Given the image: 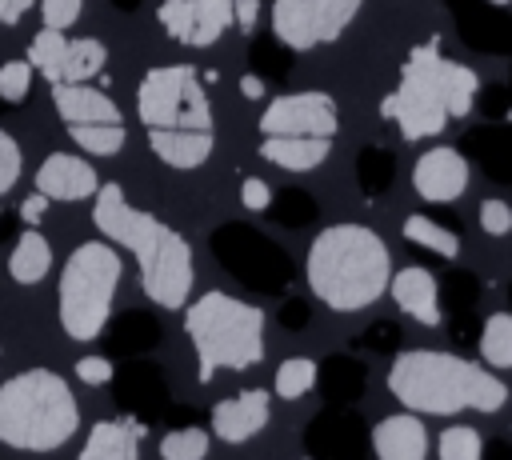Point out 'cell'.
Listing matches in <instances>:
<instances>
[{
  "instance_id": "cell-1",
  "label": "cell",
  "mask_w": 512,
  "mask_h": 460,
  "mask_svg": "<svg viewBox=\"0 0 512 460\" xmlns=\"http://www.w3.org/2000/svg\"><path fill=\"white\" fill-rule=\"evenodd\" d=\"M92 224L108 244H120L132 252L136 272H140V288L152 304H160V308H184L188 304V292L196 280L192 248L172 224L128 204V196L116 180H108V184L100 180L96 204H92Z\"/></svg>"
},
{
  "instance_id": "cell-2",
  "label": "cell",
  "mask_w": 512,
  "mask_h": 460,
  "mask_svg": "<svg viewBox=\"0 0 512 460\" xmlns=\"http://www.w3.org/2000/svg\"><path fill=\"white\" fill-rule=\"evenodd\" d=\"M392 256L384 240L364 224H328L312 236L304 256V280L312 296L332 312H360L388 288Z\"/></svg>"
},
{
  "instance_id": "cell-3",
  "label": "cell",
  "mask_w": 512,
  "mask_h": 460,
  "mask_svg": "<svg viewBox=\"0 0 512 460\" xmlns=\"http://www.w3.org/2000/svg\"><path fill=\"white\" fill-rule=\"evenodd\" d=\"M388 392L408 412L424 416H452V412H500L508 388L500 376L480 368L476 360L452 352H400L388 368Z\"/></svg>"
},
{
  "instance_id": "cell-4",
  "label": "cell",
  "mask_w": 512,
  "mask_h": 460,
  "mask_svg": "<svg viewBox=\"0 0 512 460\" xmlns=\"http://www.w3.org/2000/svg\"><path fill=\"white\" fill-rule=\"evenodd\" d=\"M80 428L72 384L52 368H28L0 384V444L56 452Z\"/></svg>"
},
{
  "instance_id": "cell-5",
  "label": "cell",
  "mask_w": 512,
  "mask_h": 460,
  "mask_svg": "<svg viewBox=\"0 0 512 460\" xmlns=\"http://www.w3.org/2000/svg\"><path fill=\"white\" fill-rule=\"evenodd\" d=\"M184 336L196 352V380L208 384L220 368L244 372L264 360V312L228 292H204L184 308Z\"/></svg>"
},
{
  "instance_id": "cell-6",
  "label": "cell",
  "mask_w": 512,
  "mask_h": 460,
  "mask_svg": "<svg viewBox=\"0 0 512 460\" xmlns=\"http://www.w3.org/2000/svg\"><path fill=\"white\" fill-rule=\"evenodd\" d=\"M120 276H124V260L104 236L72 248V256L60 268V284H56V316H60L64 336L88 344L104 332Z\"/></svg>"
},
{
  "instance_id": "cell-7",
  "label": "cell",
  "mask_w": 512,
  "mask_h": 460,
  "mask_svg": "<svg viewBox=\"0 0 512 460\" xmlns=\"http://www.w3.org/2000/svg\"><path fill=\"white\" fill-rule=\"evenodd\" d=\"M380 116L396 120L404 140H428L448 128L444 108V56L440 44H416L400 68V84L392 96L380 100Z\"/></svg>"
},
{
  "instance_id": "cell-8",
  "label": "cell",
  "mask_w": 512,
  "mask_h": 460,
  "mask_svg": "<svg viewBox=\"0 0 512 460\" xmlns=\"http://www.w3.org/2000/svg\"><path fill=\"white\" fill-rule=\"evenodd\" d=\"M136 112L144 128H200L212 132V104L192 64L148 68L136 88Z\"/></svg>"
},
{
  "instance_id": "cell-9",
  "label": "cell",
  "mask_w": 512,
  "mask_h": 460,
  "mask_svg": "<svg viewBox=\"0 0 512 460\" xmlns=\"http://www.w3.org/2000/svg\"><path fill=\"white\" fill-rule=\"evenodd\" d=\"M364 0H272V32L292 52H308L344 36Z\"/></svg>"
},
{
  "instance_id": "cell-10",
  "label": "cell",
  "mask_w": 512,
  "mask_h": 460,
  "mask_svg": "<svg viewBox=\"0 0 512 460\" xmlns=\"http://www.w3.org/2000/svg\"><path fill=\"white\" fill-rule=\"evenodd\" d=\"M256 124L264 136H328L332 140L340 128V116H336V100L312 88V92H288L268 100Z\"/></svg>"
},
{
  "instance_id": "cell-11",
  "label": "cell",
  "mask_w": 512,
  "mask_h": 460,
  "mask_svg": "<svg viewBox=\"0 0 512 460\" xmlns=\"http://www.w3.org/2000/svg\"><path fill=\"white\" fill-rule=\"evenodd\" d=\"M412 188L428 204H448L468 188V160L448 144L428 148L412 164Z\"/></svg>"
},
{
  "instance_id": "cell-12",
  "label": "cell",
  "mask_w": 512,
  "mask_h": 460,
  "mask_svg": "<svg viewBox=\"0 0 512 460\" xmlns=\"http://www.w3.org/2000/svg\"><path fill=\"white\" fill-rule=\"evenodd\" d=\"M32 184H36V192H44L48 200L72 204V200L96 196L100 176H96V168H92L84 156H76V152H48V156L40 160Z\"/></svg>"
},
{
  "instance_id": "cell-13",
  "label": "cell",
  "mask_w": 512,
  "mask_h": 460,
  "mask_svg": "<svg viewBox=\"0 0 512 460\" xmlns=\"http://www.w3.org/2000/svg\"><path fill=\"white\" fill-rule=\"evenodd\" d=\"M272 416V400L264 388H244L228 400H220L212 408V436L224 440V444H244L252 440Z\"/></svg>"
},
{
  "instance_id": "cell-14",
  "label": "cell",
  "mask_w": 512,
  "mask_h": 460,
  "mask_svg": "<svg viewBox=\"0 0 512 460\" xmlns=\"http://www.w3.org/2000/svg\"><path fill=\"white\" fill-rule=\"evenodd\" d=\"M52 104H56V116L68 124H120V108L108 92L92 88V84H68V80H56L52 84Z\"/></svg>"
},
{
  "instance_id": "cell-15",
  "label": "cell",
  "mask_w": 512,
  "mask_h": 460,
  "mask_svg": "<svg viewBox=\"0 0 512 460\" xmlns=\"http://www.w3.org/2000/svg\"><path fill=\"white\" fill-rule=\"evenodd\" d=\"M388 292L396 300V308L404 316H412L416 324H428L436 328L440 324V288H436V276L428 268H400L388 276Z\"/></svg>"
},
{
  "instance_id": "cell-16",
  "label": "cell",
  "mask_w": 512,
  "mask_h": 460,
  "mask_svg": "<svg viewBox=\"0 0 512 460\" xmlns=\"http://www.w3.org/2000/svg\"><path fill=\"white\" fill-rule=\"evenodd\" d=\"M372 452L376 460H424L428 432L416 412H396L372 424Z\"/></svg>"
},
{
  "instance_id": "cell-17",
  "label": "cell",
  "mask_w": 512,
  "mask_h": 460,
  "mask_svg": "<svg viewBox=\"0 0 512 460\" xmlns=\"http://www.w3.org/2000/svg\"><path fill=\"white\" fill-rule=\"evenodd\" d=\"M148 148L168 168H200L212 156V132L200 128H148Z\"/></svg>"
},
{
  "instance_id": "cell-18",
  "label": "cell",
  "mask_w": 512,
  "mask_h": 460,
  "mask_svg": "<svg viewBox=\"0 0 512 460\" xmlns=\"http://www.w3.org/2000/svg\"><path fill=\"white\" fill-rule=\"evenodd\" d=\"M328 148H332L328 136H264L260 140V156L284 172H308L324 164Z\"/></svg>"
},
{
  "instance_id": "cell-19",
  "label": "cell",
  "mask_w": 512,
  "mask_h": 460,
  "mask_svg": "<svg viewBox=\"0 0 512 460\" xmlns=\"http://www.w3.org/2000/svg\"><path fill=\"white\" fill-rule=\"evenodd\" d=\"M76 460H140V432L128 420H96Z\"/></svg>"
},
{
  "instance_id": "cell-20",
  "label": "cell",
  "mask_w": 512,
  "mask_h": 460,
  "mask_svg": "<svg viewBox=\"0 0 512 460\" xmlns=\"http://www.w3.org/2000/svg\"><path fill=\"white\" fill-rule=\"evenodd\" d=\"M48 268H52V244H48V236L44 232H36L32 224L12 240V252H8V276L16 280V284H40L44 276H48Z\"/></svg>"
},
{
  "instance_id": "cell-21",
  "label": "cell",
  "mask_w": 512,
  "mask_h": 460,
  "mask_svg": "<svg viewBox=\"0 0 512 460\" xmlns=\"http://www.w3.org/2000/svg\"><path fill=\"white\" fill-rule=\"evenodd\" d=\"M104 60H108V48L96 40V36H80V40H68V52H64V72L60 80L68 84H88L92 76L104 72Z\"/></svg>"
},
{
  "instance_id": "cell-22",
  "label": "cell",
  "mask_w": 512,
  "mask_h": 460,
  "mask_svg": "<svg viewBox=\"0 0 512 460\" xmlns=\"http://www.w3.org/2000/svg\"><path fill=\"white\" fill-rule=\"evenodd\" d=\"M64 52H68V36L56 32V28H40V32L32 36L24 60L32 64V72H40L48 84H56L60 72H64Z\"/></svg>"
},
{
  "instance_id": "cell-23",
  "label": "cell",
  "mask_w": 512,
  "mask_h": 460,
  "mask_svg": "<svg viewBox=\"0 0 512 460\" xmlns=\"http://www.w3.org/2000/svg\"><path fill=\"white\" fill-rule=\"evenodd\" d=\"M196 20H192V48H208L224 36V28H232V0H192Z\"/></svg>"
},
{
  "instance_id": "cell-24",
  "label": "cell",
  "mask_w": 512,
  "mask_h": 460,
  "mask_svg": "<svg viewBox=\"0 0 512 460\" xmlns=\"http://www.w3.org/2000/svg\"><path fill=\"white\" fill-rule=\"evenodd\" d=\"M404 240H412L416 248H428V252H436V256H444V260H452V256L460 252V236L448 232V228H440L436 220H428V216H420V212H412V216L404 220Z\"/></svg>"
},
{
  "instance_id": "cell-25",
  "label": "cell",
  "mask_w": 512,
  "mask_h": 460,
  "mask_svg": "<svg viewBox=\"0 0 512 460\" xmlns=\"http://www.w3.org/2000/svg\"><path fill=\"white\" fill-rule=\"evenodd\" d=\"M480 356L488 368H512V312H492L484 320Z\"/></svg>"
},
{
  "instance_id": "cell-26",
  "label": "cell",
  "mask_w": 512,
  "mask_h": 460,
  "mask_svg": "<svg viewBox=\"0 0 512 460\" xmlns=\"http://www.w3.org/2000/svg\"><path fill=\"white\" fill-rule=\"evenodd\" d=\"M68 136L88 156H116L128 140L124 124H68Z\"/></svg>"
},
{
  "instance_id": "cell-27",
  "label": "cell",
  "mask_w": 512,
  "mask_h": 460,
  "mask_svg": "<svg viewBox=\"0 0 512 460\" xmlns=\"http://www.w3.org/2000/svg\"><path fill=\"white\" fill-rule=\"evenodd\" d=\"M476 100V72L444 56V108L448 116H468Z\"/></svg>"
},
{
  "instance_id": "cell-28",
  "label": "cell",
  "mask_w": 512,
  "mask_h": 460,
  "mask_svg": "<svg viewBox=\"0 0 512 460\" xmlns=\"http://www.w3.org/2000/svg\"><path fill=\"white\" fill-rule=\"evenodd\" d=\"M312 384H316V364L308 356H288L272 376V388L284 400H300L304 392H312Z\"/></svg>"
},
{
  "instance_id": "cell-29",
  "label": "cell",
  "mask_w": 512,
  "mask_h": 460,
  "mask_svg": "<svg viewBox=\"0 0 512 460\" xmlns=\"http://www.w3.org/2000/svg\"><path fill=\"white\" fill-rule=\"evenodd\" d=\"M208 432L204 428H172L160 436V460H204Z\"/></svg>"
},
{
  "instance_id": "cell-30",
  "label": "cell",
  "mask_w": 512,
  "mask_h": 460,
  "mask_svg": "<svg viewBox=\"0 0 512 460\" xmlns=\"http://www.w3.org/2000/svg\"><path fill=\"white\" fill-rule=\"evenodd\" d=\"M440 460H480L484 456V444H480V432L468 428V424H452L440 432V444H436Z\"/></svg>"
},
{
  "instance_id": "cell-31",
  "label": "cell",
  "mask_w": 512,
  "mask_h": 460,
  "mask_svg": "<svg viewBox=\"0 0 512 460\" xmlns=\"http://www.w3.org/2000/svg\"><path fill=\"white\" fill-rule=\"evenodd\" d=\"M156 20H160V28H164L176 44H188V40H192L196 8H192V0H164V4L156 8Z\"/></svg>"
},
{
  "instance_id": "cell-32",
  "label": "cell",
  "mask_w": 512,
  "mask_h": 460,
  "mask_svg": "<svg viewBox=\"0 0 512 460\" xmlns=\"http://www.w3.org/2000/svg\"><path fill=\"white\" fill-rule=\"evenodd\" d=\"M28 92H32V64L4 60L0 64V104H24Z\"/></svg>"
},
{
  "instance_id": "cell-33",
  "label": "cell",
  "mask_w": 512,
  "mask_h": 460,
  "mask_svg": "<svg viewBox=\"0 0 512 460\" xmlns=\"http://www.w3.org/2000/svg\"><path fill=\"white\" fill-rule=\"evenodd\" d=\"M20 168H24V152H20L16 136L0 128V196L20 180Z\"/></svg>"
},
{
  "instance_id": "cell-34",
  "label": "cell",
  "mask_w": 512,
  "mask_h": 460,
  "mask_svg": "<svg viewBox=\"0 0 512 460\" xmlns=\"http://www.w3.org/2000/svg\"><path fill=\"white\" fill-rule=\"evenodd\" d=\"M84 12V0H40V16H44V28H56V32H68Z\"/></svg>"
},
{
  "instance_id": "cell-35",
  "label": "cell",
  "mask_w": 512,
  "mask_h": 460,
  "mask_svg": "<svg viewBox=\"0 0 512 460\" xmlns=\"http://www.w3.org/2000/svg\"><path fill=\"white\" fill-rule=\"evenodd\" d=\"M480 228L488 236H508L512 232V204L504 200H484L480 204Z\"/></svg>"
},
{
  "instance_id": "cell-36",
  "label": "cell",
  "mask_w": 512,
  "mask_h": 460,
  "mask_svg": "<svg viewBox=\"0 0 512 460\" xmlns=\"http://www.w3.org/2000/svg\"><path fill=\"white\" fill-rule=\"evenodd\" d=\"M72 372L80 376V384L100 388V384H108V380H112V360H108V356H80Z\"/></svg>"
},
{
  "instance_id": "cell-37",
  "label": "cell",
  "mask_w": 512,
  "mask_h": 460,
  "mask_svg": "<svg viewBox=\"0 0 512 460\" xmlns=\"http://www.w3.org/2000/svg\"><path fill=\"white\" fill-rule=\"evenodd\" d=\"M268 200H272V188H268V180H260V176H248V180L240 184V204H244L248 212H264V208H268Z\"/></svg>"
},
{
  "instance_id": "cell-38",
  "label": "cell",
  "mask_w": 512,
  "mask_h": 460,
  "mask_svg": "<svg viewBox=\"0 0 512 460\" xmlns=\"http://www.w3.org/2000/svg\"><path fill=\"white\" fill-rule=\"evenodd\" d=\"M256 16H260V0H232V28H240L244 36L256 32Z\"/></svg>"
},
{
  "instance_id": "cell-39",
  "label": "cell",
  "mask_w": 512,
  "mask_h": 460,
  "mask_svg": "<svg viewBox=\"0 0 512 460\" xmlns=\"http://www.w3.org/2000/svg\"><path fill=\"white\" fill-rule=\"evenodd\" d=\"M44 212H48V196H44V192H32V196L20 204V220L32 224V228L44 220Z\"/></svg>"
},
{
  "instance_id": "cell-40",
  "label": "cell",
  "mask_w": 512,
  "mask_h": 460,
  "mask_svg": "<svg viewBox=\"0 0 512 460\" xmlns=\"http://www.w3.org/2000/svg\"><path fill=\"white\" fill-rule=\"evenodd\" d=\"M32 4H36V0H0V28H8V24H16V20H24Z\"/></svg>"
},
{
  "instance_id": "cell-41",
  "label": "cell",
  "mask_w": 512,
  "mask_h": 460,
  "mask_svg": "<svg viewBox=\"0 0 512 460\" xmlns=\"http://www.w3.org/2000/svg\"><path fill=\"white\" fill-rule=\"evenodd\" d=\"M240 96H244V100H260V96H264V80H260V76H252V72H248V76H240Z\"/></svg>"
},
{
  "instance_id": "cell-42",
  "label": "cell",
  "mask_w": 512,
  "mask_h": 460,
  "mask_svg": "<svg viewBox=\"0 0 512 460\" xmlns=\"http://www.w3.org/2000/svg\"><path fill=\"white\" fill-rule=\"evenodd\" d=\"M492 4H512V0H492Z\"/></svg>"
}]
</instances>
